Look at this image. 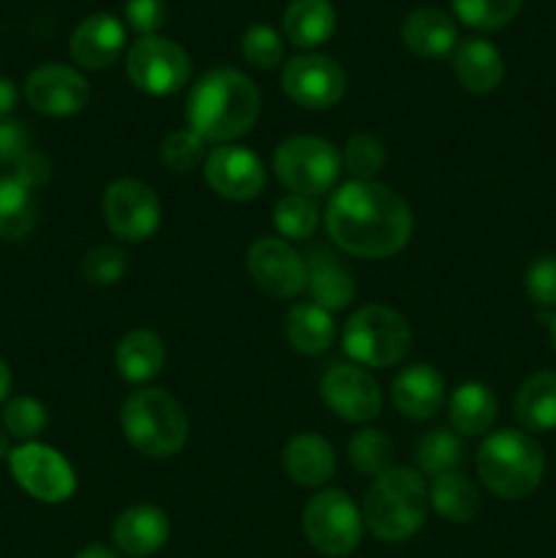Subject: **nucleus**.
Returning a JSON list of instances; mask_svg holds the SVG:
<instances>
[{
  "label": "nucleus",
  "instance_id": "obj_8",
  "mask_svg": "<svg viewBox=\"0 0 556 558\" xmlns=\"http://www.w3.org/2000/svg\"><path fill=\"white\" fill-rule=\"evenodd\" d=\"M363 529V512L343 490L327 488L305 501L303 532L316 554L327 558L352 556L360 548Z\"/></svg>",
  "mask_w": 556,
  "mask_h": 558
},
{
  "label": "nucleus",
  "instance_id": "obj_31",
  "mask_svg": "<svg viewBox=\"0 0 556 558\" xmlns=\"http://www.w3.org/2000/svg\"><path fill=\"white\" fill-rule=\"evenodd\" d=\"M463 456H467V447H463L461 436L447 428L428 430L414 445V461H418L420 472L431 474V477L458 472V466L463 463Z\"/></svg>",
  "mask_w": 556,
  "mask_h": 558
},
{
  "label": "nucleus",
  "instance_id": "obj_32",
  "mask_svg": "<svg viewBox=\"0 0 556 558\" xmlns=\"http://www.w3.org/2000/svg\"><path fill=\"white\" fill-rule=\"evenodd\" d=\"M392 456H396L392 441L376 428H360L358 434L349 439V463H352L360 474L379 477L387 469H392Z\"/></svg>",
  "mask_w": 556,
  "mask_h": 558
},
{
  "label": "nucleus",
  "instance_id": "obj_34",
  "mask_svg": "<svg viewBox=\"0 0 556 558\" xmlns=\"http://www.w3.org/2000/svg\"><path fill=\"white\" fill-rule=\"evenodd\" d=\"M458 20L474 31H499L518 14L523 0H450Z\"/></svg>",
  "mask_w": 556,
  "mask_h": 558
},
{
  "label": "nucleus",
  "instance_id": "obj_25",
  "mask_svg": "<svg viewBox=\"0 0 556 558\" xmlns=\"http://www.w3.org/2000/svg\"><path fill=\"white\" fill-rule=\"evenodd\" d=\"M512 412L527 434L556 430V371H537L516 392Z\"/></svg>",
  "mask_w": 556,
  "mask_h": 558
},
{
  "label": "nucleus",
  "instance_id": "obj_45",
  "mask_svg": "<svg viewBox=\"0 0 556 558\" xmlns=\"http://www.w3.org/2000/svg\"><path fill=\"white\" fill-rule=\"evenodd\" d=\"M74 558H120V556L114 554V550L104 548V545L93 543V545H87V548H82L80 554H76Z\"/></svg>",
  "mask_w": 556,
  "mask_h": 558
},
{
  "label": "nucleus",
  "instance_id": "obj_12",
  "mask_svg": "<svg viewBox=\"0 0 556 558\" xmlns=\"http://www.w3.org/2000/svg\"><path fill=\"white\" fill-rule=\"evenodd\" d=\"M251 281L273 300H292L305 289V259L283 238H259L245 254Z\"/></svg>",
  "mask_w": 556,
  "mask_h": 558
},
{
  "label": "nucleus",
  "instance_id": "obj_15",
  "mask_svg": "<svg viewBox=\"0 0 556 558\" xmlns=\"http://www.w3.org/2000/svg\"><path fill=\"white\" fill-rule=\"evenodd\" d=\"M213 194L229 202H251L265 191L267 174L259 156L240 145H216L202 163Z\"/></svg>",
  "mask_w": 556,
  "mask_h": 558
},
{
  "label": "nucleus",
  "instance_id": "obj_20",
  "mask_svg": "<svg viewBox=\"0 0 556 558\" xmlns=\"http://www.w3.org/2000/svg\"><path fill=\"white\" fill-rule=\"evenodd\" d=\"M283 472L300 488H322L336 474V450L319 434H298L283 447Z\"/></svg>",
  "mask_w": 556,
  "mask_h": 558
},
{
  "label": "nucleus",
  "instance_id": "obj_33",
  "mask_svg": "<svg viewBox=\"0 0 556 558\" xmlns=\"http://www.w3.org/2000/svg\"><path fill=\"white\" fill-rule=\"evenodd\" d=\"M273 223L283 240H309L319 227V207L309 196L289 194L278 199L273 210Z\"/></svg>",
  "mask_w": 556,
  "mask_h": 558
},
{
  "label": "nucleus",
  "instance_id": "obj_7",
  "mask_svg": "<svg viewBox=\"0 0 556 558\" xmlns=\"http://www.w3.org/2000/svg\"><path fill=\"white\" fill-rule=\"evenodd\" d=\"M341 163L336 145L322 136H289L276 147L273 172L289 194L316 199L336 185Z\"/></svg>",
  "mask_w": 556,
  "mask_h": 558
},
{
  "label": "nucleus",
  "instance_id": "obj_41",
  "mask_svg": "<svg viewBox=\"0 0 556 558\" xmlns=\"http://www.w3.org/2000/svg\"><path fill=\"white\" fill-rule=\"evenodd\" d=\"M33 150L31 125L22 120H0V163L16 167Z\"/></svg>",
  "mask_w": 556,
  "mask_h": 558
},
{
  "label": "nucleus",
  "instance_id": "obj_43",
  "mask_svg": "<svg viewBox=\"0 0 556 558\" xmlns=\"http://www.w3.org/2000/svg\"><path fill=\"white\" fill-rule=\"evenodd\" d=\"M14 178L20 180L22 185H27V189L33 191V189H38V185H44L49 178H52V163H49V158L44 156V153L31 150L14 167Z\"/></svg>",
  "mask_w": 556,
  "mask_h": 558
},
{
  "label": "nucleus",
  "instance_id": "obj_46",
  "mask_svg": "<svg viewBox=\"0 0 556 558\" xmlns=\"http://www.w3.org/2000/svg\"><path fill=\"white\" fill-rule=\"evenodd\" d=\"M11 368L9 365H5V360H0V403L5 401V398H9V392H11Z\"/></svg>",
  "mask_w": 556,
  "mask_h": 558
},
{
  "label": "nucleus",
  "instance_id": "obj_10",
  "mask_svg": "<svg viewBox=\"0 0 556 558\" xmlns=\"http://www.w3.org/2000/svg\"><path fill=\"white\" fill-rule=\"evenodd\" d=\"M9 466L16 485L44 505H63L74 496L76 474L71 463L41 441H25L9 452Z\"/></svg>",
  "mask_w": 556,
  "mask_h": 558
},
{
  "label": "nucleus",
  "instance_id": "obj_16",
  "mask_svg": "<svg viewBox=\"0 0 556 558\" xmlns=\"http://www.w3.org/2000/svg\"><path fill=\"white\" fill-rule=\"evenodd\" d=\"M25 98L38 114L71 118L82 112L90 98V85L76 69L63 63H47L31 71L25 80Z\"/></svg>",
  "mask_w": 556,
  "mask_h": 558
},
{
  "label": "nucleus",
  "instance_id": "obj_11",
  "mask_svg": "<svg viewBox=\"0 0 556 558\" xmlns=\"http://www.w3.org/2000/svg\"><path fill=\"white\" fill-rule=\"evenodd\" d=\"M101 213L109 232L123 243H145L161 223V202L156 191L134 178H120L107 185Z\"/></svg>",
  "mask_w": 556,
  "mask_h": 558
},
{
  "label": "nucleus",
  "instance_id": "obj_48",
  "mask_svg": "<svg viewBox=\"0 0 556 558\" xmlns=\"http://www.w3.org/2000/svg\"><path fill=\"white\" fill-rule=\"evenodd\" d=\"M551 341H554V352H556V314L551 316Z\"/></svg>",
  "mask_w": 556,
  "mask_h": 558
},
{
  "label": "nucleus",
  "instance_id": "obj_19",
  "mask_svg": "<svg viewBox=\"0 0 556 558\" xmlns=\"http://www.w3.org/2000/svg\"><path fill=\"white\" fill-rule=\"evenodd\" d=\"M392 403L409 420H431L445 403V379L428 363H412L392 379Z\"/></svg>",
  "mask_w": 556,
  "mask_h": 558
},
{
  "label": "nucleus",
  "instance_id": "obj_27",
  "mask_svg": "<svg viewBox=\"0 0 556 558\" xmlns=\"http://www.w3.org/2000/svg\"><path fill=\"white\" fill-rule=\"evenodd\" d=\"M283 330H287V341L294 352L305 354V357H316L325 354L336 341V322H333L330 311L319 308L316 303H298L287 311L283 319Z\"/></svg>",
  "mask_w": 556,
  "mask_h": 558
},
{
  "label": "nucleus",
  "instance_id": "obj_18",
  "mask_svg": "<svg viewBox=\"0 0 556 558\" xmlns=\"http://www.w3.org/2000/svg\"><path fill=\"white\" fill-rule=\"evenodd\" d=\"M125 47V31L123 22L112 14H93L76 25L74 36H71V58L82 65V69H109L114 60L123 54Z\"/></svg>",
  "mask_w": 556,
  "mask_h": 558
},
{
  "label": "nucleus",
  "instance_id": "obj_30",
  "mask_svg": "<svg viewBox=\"0 0 556 558\" xmlns=\"http://www.w3.org/2000/svg\"><path fill=\"white\" fill-rule=\"evenodd\" d=\"M38 218V202L27 185L11 174H0V238L22 240L31 234Z\"/></svg>",
  "mask_w": 556,
  "mask_h": 558
},
{
  "label": "nucleus",
  "instance_id": "obj_13",
  "mask_svg": "<svg viewBox=\"0 0 556 558\" xmlns=\"http://www.w3.org/2000/svg\"><path fill=\"white\" fill-rule=\"evenodd\" d=\"M319 396L336 417L347 423H371L382 412V390L363 365L338 363L319 381Z\"/></svg>",
  "mask_w": 556,
  "mask_h": 558
},
{
  "label": "nucleus",
  "instance_id": "obj_2",
  "mask_svg": "<svg viewBox=\"0 0 556 558\" xmlns=\"http://www.w3.org/2000/svg\"><path fill=\"white\" fill-rule=\"evenodd\" d=\"M259 87L238 69H213L191 87L185 101L189 129L213 145H232L259 118Z\"/></svg>",
  "mask_w": 556,
  "mask_h": 558
},
{
  "label": "nucleus",
  "instance_id": "obj_22",
  "mask_svg": "<svg viewBox=\"0 0 556 558\" xmlns=\"http://www.w3.org/2000/svg\"><path fill=\"white\" fill-rule=\"evenodd\" d=\"M305 270H309V278H305V289L311 294V303H316L325 311H343L354 303V294H358V287H354V278L330 251H311L309 262H305Z\"/></svg>",
  "mask_w": 556,
  "mask_h": 558
},
{
  "label": "nucleus",
  "instance_id": "obj_36",
  "mask_svg": "<svg viewBox=\"0 0 556 558\" xmlns=\"http://www.w3.org/2000/svg\"><path fill=\"white\" fill-rule=\"evenodd\" d=\"M47 409H44L41 401L31 396L11 398L3 409V425L14 439L36 441L44 434V428H47Z\"/></svg>",
  "mask_w": 556,
  "mask_h": 558
},
{
  "label": "nucleus",
  "instance_id": "obj_37",
  "mask_svg": "<svg viewBox=\"0 0 556 558\" xmlns=\"http://www.w3.org/2000/svg\"><path fill=\"white\" fill-rule=\"evenodd\" d=\"M341 161L354 180H374L385 167L387 153L374 134H354L343 147Z\"/></svg>",
  "mask_w": 556,
  "mask_h": 558
},
{
  "label": "nucleus",
  "instance_id": "obj_29",
  "mask_svg": "<svg viewBox=\"0 0 556 558\" xmlns=\"http://www.w3.org/2000/svg\"><path fill=\"white\" fill-rule=\"evenodd\" d=\"M428 501L436 515L450 523H469L480 512V494L461 472H447L434 477L428 488Z\"/></svg>",
  "mask_w": 556,
  "mask_h": 558
},
{
  "label": "nucleus",
  "instance_id": "obj_21",
  "mask_svg": "<svg viewBox=\"0 0 556 558\" xmlns=\"http://www.w3.org/2000/svg\"><path fill=\"white\" fill-rule=\"evenodd\" d=\"M452 74L467 93L488 96L505 80V60L494 44L483 38H469L452 49Z\"/></svg>",
  "mask_w": 556,
  "mask_h": 558
},
{
  "label": "nucleus",
  "instance_id": "obj_39",
  "mask_svg": "<svg viewBox=\"0 0 556 558\" xmlns=\"http://www.w3.org/2000/svg\"><path fill=\"white\" fill-rule=\"evenodd\" d=\"M240 49H243V58L262 71L278 69L283 60L281 36L270 25H251L240 38Z\"/></svg>",
  "mask_w": 556,
  "mask_h": 558
},
{
  "label": "nucleus",
  "instance_id": "obj_35",
  "mask_svg": "<svg viewBox=\"0 0 556 558\" xmlns=\"http://www.w3.org/2000/svg\"><path fill=\"white\" fill-rule=\"evenodd\" d=\"M207 142L202 140L196 131H191L189 125L180 131H172L167 140L161 142V163L174 174H185L191 169H196L200 163H205Z\"/></svg>",
  "mask_w": 556,
  "mask_h": 558
},
{
  "label": "nucleus",
  "instance_id": "obj_6",
  "mask_svg": "<svg viewBox=\"0 0 556 558\" xmlns=\"http://www.w3.org/2000/svg\"><path fill=\"white\" fill-rule=\"evenodd\" d=\"M412 327L387 305H363L343 325V352L363 368H390L409 354Z\"/></svg>",
  "mask_w": 556,
  "mask_h": 558
},
{
  "label": "nucleus",
  "instance_id": "obj_28",
  "mask_svg": "<svg viewBox=\"0 0 556 558\" xmlns=\"http://www.w3.org/2000/svg\"><path fill=\"white\" fill-rule=\"evenodd\" d=\"M336 31L330 0H292L283 14V33L298 49H316Z\"/></svg>",
  "mask_w": 556,
  "mask_h": 558
},
{
  "label": "nucleus",
  "instance_id": "obj_44",
  "mask_svg": "<svg viewBox=\"0 0 556 558\" xmlns=\"http://www.w3.org/2000/svg\"><path fill=\"white\" fill-rule=\"evenodd\" d=\"M16 98H20V93H16L14 82L0 76V120H9V114L16 107Z\"/></svg>",
  "mask_w": 556,
  "mask_h": 558
},
{
  "label": "nucleus",
  "instance_id": "obj_24",
  "mask_svg": "<svg viewBox=\"0 0 556 558\" xmlns=\"http://www.w3.org/2000/svg\"><path fill=\"white\" fill-rule=\"evenodd\" d=\"M164 363H167V347L147 327H136V330L125 332L120 338L118 349H114L118 376L131 381V385H145V381L156 379L161 374Z\"/></svg>",
  "mask_w": 556,
  "mask_h": 558
},
{
  "label": "nucleus",
  "instance_id": "obj_47",
  "mask_svg": "<svg viewBox=\"0 0 556 558\" xmlns=\"http://www.w3.org/2000/svg\"><path fill=\"white\" fill-rule=\"evenodd\" d=\"M9 436L3 434V430H0V461H3V458H9Z\"/></svg>",
  "mask_w": 556,
  "mask_h": 558
},
{
  "label": "nucleus",
  "instance_id": "obj_42",
  "mask_svg": "<svg viewBox=\"0 0 556 558\" xmlns=\"http://www.w3.org/2000/svg\"><path fill=\"white\" fill-rule=\"evenodd\" d=\"M125 22L131 31L142 36H156L167 22V5L164 0H125Z\"/></svg>",
  "mask_w": 556,
  "mask_h": 558
},
{
  "label": "nucleus",
  "instance_id": "obj_26",
  "mask_svg": "<svg viewBox=\"0 0 556 558\" xmlns=\"http://www.w3.org/2000/svg\"><path fill=\"white\" fill-rule=\"evenodd\" d=\"M499 403L491 387L483 381H463L447 401V414L458 434L463 436H485L496 423Z\"/></svg>",
  "mask_w": 556,
  "mask_h": 558
},
{
  "label": "nucleus",
  "instance_id": "obj_38",
  "mask_svg": "<svg viewBox=\"0 0 556 558\" xmlns=\"http://www.w3.org/2000/svg\"><path fill=\"white\" fill-rule=\"evenodd\" d=\"M129 270V254L118 245H98L82 259V278L93 287H112Z\"/></svg>",
  "mask_w": 556,
  "mask_h": 558
},
{
  "label": "nucleus",
  "instance_id": "obj_3",
  "mask_svg": "<svg viewBox=\"0 0 556 558\" xmlns=\"http://www.w3.org/2000/svg\"><path fill=\"white\" fill-rule=\"evenodd\" d=\"M428 485L423 474L392 466L374 477L363 499V523L382 543H403L423 529L428 518Z\"/></svg>",
  "mask_w": 556,
  "mask_h": 558
},
{
  "label": "nucleus",
  "instance_id": "obj_5",
  "mask_svg": "<svg viewBox=\"0 0 556 558\" xmlns=\"http://www.w3.org/2000/svg\"><path fill=\"white\" fill-rule=\"evenodd\" d=\"M120 428L140 456L156 461L178 456L191 434L183 403L158 387H142L125 398L120 407Z\"/></svg>",
  "mask_w": 556,
  "mask_h": 558
},
{
  "label": "nucleus",
  "instance_id": "obj_9",
  "mask_svg": "<svg viewBox=\"0 0 556 558\" xmlns=\"http://www.w3.org/2000/svg\"><path fill=\"white\" fill-rule=\"evenodd\" d=\"M125 74L136 90L169 96L189 85L191 58L172 38L142 36L125 54Z\"/></svg>",
  "mask_w": 556,
  "mask_h": 558
},
{
  "label": "nucleus",
  "instance_id": "obj_14",
  "mask_svg": "<svg viewBox=\"0 0 556 558\" xmlns=\"http://www.w3.org/2000/svg\"><path fill=\"white\" fill-rule=\"evenodd\" d=\"M281 87L305 109H330L347 93V74L327 54L305 52L289 60L281 71Z\"/></svg>",
  "mask_w": 556,
  "mask_h": 558
},
{
  "label": "nucleus",
  "instance_id": "obj_1",
  "mask_svg": "<svg viewBox=\"0 0 556 558\" xmlns=\"http://www.w3.org/2000/svg\"><path fill=\"white\" fill-rule=\"evenodd\" d=\"M325 227L333 243L363 259H387L412 238V207L376 180H349L330 196Z\"/></svg>",
  "mask_w": 556,
  "mask_h": 558
},
{
  "label": "nucleus",
  "instance_id": "obj_4",
  "mask_svg": "<svg viewBox=\"0 0 556 558\" xmlns=\"http://www.w3.org/2000/svg\"><path fill=\"white\" fill-rule=\"evenodd\" d=\"M474 463L485 488L507 501L532 496L545 474V452L540 441L516 428H501L485 436Z\"/></svg>",
  "mask_w": 556,
  "mask_h": 558
},
{
  "label": "nucleus",
  "instance_id": "obj_23",
  "mask_svg": "<svg viewBox=\"0 0 556 558\" xmlns=\"http://www.w3.org/2000/svg\"><path fill=\"white\" fill-rule=\"evenodd\" d=\"M401 41L418 58H445L458 47L456 22L439 9H414L403 20Z\"/></svg>",
  "mask_w": 556,
  "mask_h": 558
},
{
  "label": "nucleus",
  "instance_id": "obj_40",
  "mask_svg": "<svg viewBox=\"0 0 556 558\" xmlns=\"http://www.w3.org/2000/svg\"><path fill=\"white\" fill-rule=\"evenodd\" d=\"M523 289H527L529 300H532L534 305H540V308H556V256L554 254L537 256V259L527 267Z\"/></svg>",
  "mask_w": 556,
  "mask_h": 558
},
{
  "label": "nucleus",
  "instance_id": "obj_17",
  "mask_svg": "<svg viewBox=\"0 0 556 558\" xmlns=\"http://www.w3.org/2000/svg\"><path fill=\"white\" fill-rule=\"evenodd\" d=\"M172 534L169 515L156 505H134L112 526L114 548L129 558H147L164 548Z\"/></svg>",
  "mask_w": 556,
  "mask_h": 558
}]
</instances>
